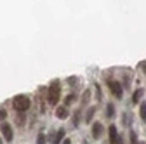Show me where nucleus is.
Instances as JSON below:
<instances>
[{"label":"nucleus","instance_id":"obj_1","mask_svg":"<svg viewBox=\"0 0 146 144\" xmlns=\"http://www.w3.org/2000/svg\"><path fill=\"white\" fill-rule=\"evenodd\" d=\"M59 99H61V83L58 80H54L47 89V102L50 106H58Z\"/></svg>","mask_w":146,"mask_h":144},{"label":"nucleus","instance_id":"obj_2","mask_svg":"<svg viewBox=\"0 0 146 144\" xmlns=\"http://www.w3.org/2000/svg\"><path fill=\"white\" fill-rule=\"evenodd\" d=\"M12 106H14V110H16L17 113H25V111L30 110L31 102H30V97H28V96L19 94V96H16V97L12 99Z\"/></svg>","mask_w":146,"mask_h":144},{"label":"nucleus","instance_id":"obj_3","mask_svg":"<svg viewBox=\"0 0 146 144\" xmlns=\"http://www.w3.org/2000/svg\"><path fill=\"white\" fill-rule=\"evenodd\" d=\"M106 85H108V89H110V92H111L117 99H122V96H123V85L120 83V82H117V80H106Z\"/></svg>","mask_w":146,"mask_h":144},{"label":"nucleus","instance_id":"obj_4","mask_svg":"<svg viewBox=\"0 0 146 144\" xmlns=\"http://www.w3.org/2000/svg\"><path fill=\"white\" fill-rule=\"evenodd\" d=\"M0 130H2V135H4V139L7 141V142H11L12 139H14V130H12V127H11V125L9 123H2V125H0Z\"/></svg>","mask_w":146,"mask_h":144},{"label":"nucleus","instance_id":"obj_5","mask_svg":"<svg viewBox=\"0 0 146 144\" xmlns=\"http://www.w3.org/2000/svg\"><path fill=\"white\" fill-rule=\"evenodd\" d=\"M103 123H99V122H94L92 123V137L94 139H99L101 135H103Z\"/></svg>","mask_w":146,"mask_h":144},{"label":"nucleus","instance_id":"obj_6","mask_svg":"<svg viewBox=\"0 0 146 144\" xmlns=\"http://www.w3.org/2000/svg\"><path fill=\"white\" fill-rule=\"evenodd\" d=\"M108 135H110V144H115L117 139H118V130L115 125H110L108 127Z\"/></svg>","mask_w":146,"mask_h":144},{"label":"nucleus","instance_id":"obj_7","mask_svg":"<svg viewBox=\"0 0 146 144\" xmlns=\"http://www.w3.org/2000/svg\"><path fill=\"white\" fill-rule=\"evenodd\" d=\"M56 116H58L59 120H66V118L70 116L68 108H66V106H58V108H56Z\"/></svg>","mask_w":146,"mask_h":144},{"label":"nucleus","instance_id":"obj_8","mask_svg":"<svg viewBox=\"0 0 146 144\" xmlns=\"http://www.w3.org/2000/svg\"><path fill=\"white\" fill-rule=\"evenodd\" d=\"M63 139H64V129H59L58 134H56V137H54V142L52 144H61Z\"/></svg>","mask_w":146,"mask_h":144},{"label":"nucleus","instance_id":"obj_9","mask_svg":"<svg viewBox=\"0 0 146 144\" xmlns=\"http://www.w3.org/2000/svg\"><path fill=\"white\" fill-rule=\"evenodd\" d=\"M106 116L108 118H113L115 116V106H113V102H108L106 104Z\"/></svg>","mask_w":146,"mask_h":144},{"label":"nucleus","instance_id":"obj_10","mask_svg":"<svg viewBox=\"0 0 146 144\" xmlns=\"http://www.w3.org/2000/svg\"><path fill=\"white\" fill-rule=\"evenodd\" d=\"M25 122H26V116H25V113H17V116H16V125H17V127H23V125H25Z\"/></svg>","mask_w":146,"mask_h":144},{"label":"nucleus","instance_id":"obj_11","mask_svg":"<svg viewBox=\"0 0 146 144\" xmlns=\"http://www.w3.org/2000/svg\"><path fill=\"white\" fill-rule=\"evenodd\" d=\"M141 97H143V89H137V90L132 94V102H134V104H137V102L141 101Z\"/></svg>","mask_w":146,"mask_h":144},{"label":"nucleus","instance_id":"obj_12","mask_svg":"<svg viewBox=\"0 0 146 144\" xmlns=\"http://www.w3.org/2000/svg\"><path fill=\"white\" fill-rule=\"evenodd\" d=\"M75 101H77V96H75V94H70V96H66V97H64V104H63V106H66V108H68L70 104H73Z\"/></svg>","mask_w":146,"mask_h":144},{"label":"nucleus","instance_id":"obj_13","mask_svg":"<svg viewBox=\"0 0 146 144\" xmlns=\"http://www.w3.org/2000/svg\"><path fill=\"white\" fill-rule=\"evenodd\" d=\"M89 101H90V90L87 89V90L82 94V106H87V104H89Z\"/></svg>","mask_w":146,"mask_h":144},{"label":"nucleus","instance_id":"obj_14","mask_svg":"<svg viewBox=\"0 0 146 144\" xmlns=\"http://www.w3.org/2000/svg\"><path fill=\"white\" fill-rule=\"evenodd\" d=\"M94 113H96V106L89 108V111H87V116H85V122H87V123H90V122H92V116H94Z\"/></svg>","mask_w":146,"mask_h":144},{"label":"nucleus","instance_id":"obj_15","mask_svg":"<svg viewBox=\"0 0 146 144\" xmlns=\"http://www.w3.org/2000/svg\"><path fill=\"white\" fill-rule=\"evenodd\" d=\"M139 115H141V120L146 122V102H141V106H139Z\"/></svg>","mask_w":146,"mask_h":144},{"label":"nucleus","instance_id":"obj_16","mask_svg":"<svg viewBox=\"0 0 146 144\" xmlns=\"http://www.w3.org/2000/svg\"><path fill=\"white\" fill-rule=\"evenodd\" d=\"M36 144H47V139H45L44 132H38V135H36Z\"/></svg>","mask_w":146,"mask_h":144},{"label":"nucleus","instance_id":"obj_17","mask_svg":"<svg viewBox=\"0 0 146 144\" xmlns=\"http://www.w3.org/2000/svg\"><path fill=\"white\" fill-rule=\"evenodd\" d=\"M73 115H75V116H73V125H75V127H77V125H78V122H80V111L77 110V111L73 113Z\"/></svg>","mask_w":146,"mask_h":144},{"label":"nucleus","instance_id":"obj_18","mask_svg":"<svg viewBox=\"0 0 146 144\" xmlns=\"http://www.w3.org/2000/svg\"><path fill=\"white\" fill-rule=\"evenodd\" d=\"M94 87H96V99H98V101H101V99H103V96H101V87H99L98 83H96Z\"/></svg>","mask_w":146,"mask_h":144},{"label":"nucleus","instance_id":"obj_19","mask_svg":"<svg viewBox=\"0 0 146 144\" xmlns=\"http://www.w3.org/2000/svg\"><path fill=\"white\" fill-rule=\"evenodd\" d=\"M5 118H7V111H5V110H0V122L4 123V122H5Z\"/></svg>","mask_w":146,"mask_h":144},{"label":"nucleus","instance_id":"obj_20","mask_svg":"<svg viewBox=\"0 0 146 144\" xmlns=\"http://www.w3.org/2000/svg\"><path fill=\"white\" fill-rule=\"evenodd\" d=\"M131 144H137V137L134 132H131Z\"/></svg>","mask_w":146,"mask_h":144},{"label":"nucleus","instance_id":"obj_21","mask_svg":"<svg viewBox=\"0 0 146 144\" xmlns=\"http://www.w3.org/2000/svg\"><path fill=\"white\" fill-rule=\"evenodd\" d=\"M139 68L144 71V75H146V61H143V63H139Z\"/></svg>","mask_w":146,"mask_h":144},{"label":"nucleus","instance_id":"obj_22","mask_svg":"<svg viewBox=\"0 0 146 144\" xmlns=\"http://www.w3.org/2000/svg\"><path fill=\"white\" fill-rule=\"evenodd\" d=\"M68 83H71V85H75V83H77V78H75V77H70V78H68Z\"/></svg>","mask_w":146,"mask_h":144},{"label":"nucleus","instance_id":"obj_23","mask_svg":"<svg viewBox=\"0 0 146 144\" xmlns=\"http://www.w3.org/2000/svg\"><path fill=\"white\" fill-rule=\"evenodd\" d=\"M61 144H71V141H70V139H64V141H63Z\"/></svg>","mask_w":146,"mask_h":144},{"label":"nucleus","instance_id":"obj_24","mask_svg":"<svg viewBox=\"0 0 146 144\" xmlns=\"http://www.w3.org/2000/svg\"><path fill=\"white\" fill-rule=\"evenodd\" d=\"M115 144H122V137H118V139H117V142H115Z\"/></svg>","mask_w":146,"mask_h":144},{"label":"nucleus","instance_id":"obj_25","mask_svg":"<svg viewBox=\"0 0 146 144\" xmlns=\"http://www.w3.org/2000/svg\"><path fill=\"white\" fill-rule=\"evenodd\" d=\"M0 144H4V142H2V137H0Z\"/></svg>","mask_w":146,"mask_h":144}]
</instances>
